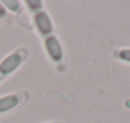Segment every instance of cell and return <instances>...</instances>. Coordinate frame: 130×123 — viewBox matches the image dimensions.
Returning <instances> with one entry per match:
<instances>
[{
  "label": "cell",
  "mask_w": 130,
  "mask_h": 123,
  "mask_svg": "<svg viewBox=\"0 0 130 123\" xmlns=\"http://www.w3.org/2000/svg\"><path fill=\"white\" fill-rule=\"evenodd\" d=\"M45 44H46V50L48 52V55L51 56L52 60L55 61H59L62 58V50H61V46H60V42L57 41L56 37H47L46 41H45Z\"/></svg>",
  "instance_id": "obj_1"
},
{
  "label": "cell",
  "mask_w": 130,
  "mask_h": 123,
  "mask_svg": "<svg viewBox=\"0 0 130 123\" xmlns=\"http://www.w3.org/2000/svg\"><path fill=\"white\" fill-rule=\"evenodd\" d=\"M22 62V57L17 53L14 55H10L9 57H7L2 64H0V72L7 75V74H10L12 71H14L18 65Z\"/></svg>",
  "instance_id": "obj_2"
},
{
  "label": "cell",
  "mask_w": 130,
  "mask_h": 123,
  "mask_svg": "<svg viewBox=\"0 0 130 123\" xmlns=\"http://www.w3.org/2000/svg\"><path fill=\"white\" fill-rule=\"evenodd\" d=\"M3 3H4L10 10H13V12L18 10V8H19V3H18V2H14V0H4Z\"/></svg>",
  "instance_id": "obj_5"
},
{
  "label": "cell",
  "mask_w": 130,
  "mask_h": 123,
  "mask_svg": "<svg viewBox=\"0 0 130 123\" xmlns=\"http://www.w3.org/2000/svg\"><path fill=\"white\" fill-rule=\"evenodd\" d=\"M35 20H36V24H37L38 31L42 34L51 33V31H52V23H51V20H50V18H48V15L46 13H37Z\"/></svg>",
  "instance_id": "obj_3"
},
{
  "label": "cell",
  "mask_w": 130,
  "mask_h": 123,
  "mask_svg": "<svg viewBox=\"0 0 130 123\" xmlns=\"http://www.w3.org/2000/svg\"><path fill=\"white\" fill-rule=\"evenodd\" d=\"M18 104V98L15 95H8L0 99V112H7Z\"/></svg>",
  "instance_id": "obj_4"
},
{
  "label": "cell",
  "mask_w": 130,
  "mask_h": 123,
  "mask_svg": "<svg viewBox=\"0 0 130 123\" xmlns=\"http://www.w3.org/2000/svg\"><path fill=\"white\" fill-rule=\"evenodd\" d=\"M27 4H28V5H29V8H31V9H33V10L40 9V8L42 7V2H40V0H28Z\"/></svg>",
  "instance_id": "obj_6"
},
{
  "label": "cell",
  "mask_w": 130,
  "mask_h": 123,
  "mask_svg": "<svg viewBox=\"0 0 130 123\" xmlns=\"http://www.w3.org/2000/svg\"><path fill=\"white\" fill-rule=\"evenodd\" d=\"M5 15V10H4V8L2 7V4H0V18H3Z\"/></svg>",
  "instance_id": "obj_8"
},
{
  "label": "cell",
  "mask_w": 130,
  "mask_h": 123,
  "mask_svg": "<svg viewBox=\"0 0 130 123\" xmlns=\"http://www.w3.org/2000/svg\"><path fill=\"white\" fill-rule=\"evenodd\" d=\"M119 57L121 60H125V61H129V62H130V50H122V51H120Z\"/></svg>",
  "instance_id": "obj_7"
}]
</instances>
